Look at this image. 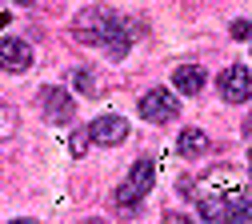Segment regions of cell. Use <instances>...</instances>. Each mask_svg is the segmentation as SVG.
I'll use <instances>...</instances> for the list:
<instances>
[{
	"label": "cell",
	"instance_id": "8992f818",
	"mask_svg": "<svg viewBox=\"0 0 252 224\" xmlns=\"http://www.w3.org/2000/svg\"><path fill=\"white\" fill-rule=\"evenodd\" d=\"M88 140H96V144H104V148H116V144H124L128 140V120L124 116H96L92 120V128H88Z\"/></svg>",
	"mask_w": 252,
	"mask_h": 224
},
{
	"label": "cell",
	"instance_id": "ba28073f",
	"mask_svg": "<svg viewBox=\"0 0 252 224\" xmlns=\"http://www.w3.org/2000/svg\"><path fill=\"white\" fill-rule=\"evenodd\" d=\"M0 68L4 72H28L32 68V48L20 36H4L0 40Z\"/></svg>",
	"mask_w": 252,
	"mask_h": 224
},
{
	"label": "cell",
	"instance_id": "6da1fadb",
	"mask_svg": "<svg viewBox=\"0 0 252 224\" xmlns=\"http://www.w3.org/2000/svg\"><path fill=\"white\" fill-rule=\"evenodd\" d=\"M244 176L236 172V168H224L220 164L216 172H208L204 180H196L192 184V200L200 204V216L204 220H224L244 196Z\"/></svg>",
	"mask_w": 252,
	"mask_h": 224
},
{
	"label": "cell",
	"instance_id": "2e32d148",
	"mask_svg": "<svg viewBox=\"0 0 252 224\" xmlns=\"http://www.w3.org/2000/svg\"><path fill=\"white\" fill-rule=\"evenodd\" d=\"M248 180H252V156H248Z\"/></svg>",
	"mask_w": 252,
	"mask_h": 224
},
{
	"label": "cell",
	"instance_id": "8fae6325",
	"mask_svg": "<svg viewBox=\"0 0 252 224\" xmlns=\"http://www.w3.org/2000/svg\"><path fill=\"white\" fill-rule=\"evenodd\" d=\"M220 224H252V200H240L224 220H220Z\"/></svg>",
	"mask_w": 252,
	"mask_h": 224
},
{
	"label": "cell",
	"instance_id": "277c9868",
	"mask_svg": "<svg viewBox=\"0 0 252 224\" xmlns=\"http://www.w3.org/2000/svg\"><path fill=\"white\" fill-rule=\"evenodd\" d=\"M176 112H180V96L172 88H148L140 96V116L152 124H168V120H176Z\"/></svg>",
	"mask_w": 252,
	"mask_h": 224
},
{
	"label": "cell",
	"instance_id": "7a4b0ae2",
	"mask_svg": "<svg viewBox=\"0 0 252 224\" xmlns=\"http://www.w3.org/2000/svg\"><path fill=\"white\" fill-rule=\"evenodd\" d=\"M120 16L116 12H108V8H100V4H92V8H84V12H76V20H72V36L80 40V44H104L112 56H124L128 52V36H120Z\"/></svg>",
	"mask_w": 252,
	"mask_h": 224
},
{
	"label": "cell",
	"instance_id": "9c48e42d",
	"mask_svg": "<svg viewBox=\"0 0 252 224\" xmlns=\"http://www.w3.org/2000/svg\"><path fill=\"white\" fill-rule=\"evenodd\" d=\"M204 84H208V76H204L200 64H180V68L172 72V88H176L180 96H196Z\"/></svg>",
	"mask_w": 252,
	"mask_h": 224
},
{
	"label": "cell",
	"instance_id": "4fadbf2b",
	"mask_svg": "<svg viewBox=\"0 0 252 224\" xmlns=\"http://www.w3.org/2000/svg\"><path fill=\"white\" fill-rule=\"evenodd\" d=\"M76 88L88 92V88H92V72H76Z\"/></svg>",
	"mask_w": 252,
	"mask_h": 224
},
{
	"label": "cell",
	"instance_id": "3957f363",
	"mask_svg": "<svg viewBox=\"0 0 252 224\" xmlns=\"http://www.w3.org/2000/svg\"><path fill=\"white\" fill-rule=\"evenodd\" d=\"M152 180H156V164L148 156H140L136 164L128 168V176H124V184L116 188V204H124V208H132L144 192H152Z\"/></svg>",
	"mask_w": 252,
	"mask_h": 224
},
{
	"label": "cell",
	"instance_id": "9a60e30c",
	"mask_svg": "<svg viewBox=\"0 0 252 224\" xmlns=\"http://www.w3.org/2000/svg\"><path fill=\"white\" fill-rule=\"evenodd\" d=\"M84 144H88L84 136H72V156H80V152H84Z\"/></svg>",
	"mask_w": 252,
	"mask_h": 224
},
{
	"label": "cell",
	"instance_id": "5b68a950",
	"mask_svg": "<svg viewBox=\"0 0 252 224\" xmlns=\"http://www.w3.org/2000/svg\"><path fill=\"white\" fill-rule=\"evenodd\" d=\"M216 88H220V96H224L228 104H244L252 96V72L244 64H228V68L216 76Z\"/></svg>",
	"mask_w": 252,
	"mask_h": 224
},
{
	"label": "cell",
	"instance_id": "52a82bcc",
	"mask_svg": "<svg viewBox=\"0 0 252 224\" xmlns=\"http://www.w3.org/2000/svg\"><path fill=\"white\" fill-rule=\"evenodd\" d=\"M40 108L52 124H68L76 116V104H72V92L64 88H40Z\"/></svg>",
	"mask_w": 252,
	"mask_h": 224
},
{
	"label": "cell",
	"instance_id": "e0dca14e",
	"mask_svg": "<svg viewBox=\"0 0 252 224\" xmlns=\"http://www.w3.org/2000/svg\"><path fill=\"white\" fill-rule=\"evenodd\" d=\"M8 224H28V220H8Z\"/></svg>",
	"mask_w": 252,
	"mask_h": 224
},
{
	"label": "cell",
	"instance_id": "30bf717a",
	"mask_svg": "<svg viewBox=\"0 0 252 224\" xmlns=\"http://www.w3.org/2000/svg\"><path fill=\"white\" fill-rule=\"evenodd\" d=\"M176 148H180V156H184V160H192V156H204V152L212 148V140L200 132V128H180Z\"/></svg>",
	"mask_w": 252,
	"mask_h": 224
},
{
	"label": "cell",
	"instance_id": "7c38bea8",
	"mask_svg": "<svg viewBox=\"0 0 252 224\" xmlns=\"http://www.w3.org/2000/svg\"><path fill=\"white\" fill-rule=\"evenodd\" d=\"M232 40H252V20H232Z\"/></svg>",
	"mask_w": 252,
	"mask_h": 224
},
{
	"label": "cell",
	"instance_id": "5bb4252c",
	"mask_svg": "<svg viewBox=\"0 0 252 224\" xmlns=\"http://www.w3.org/2000/svg\"><path fill=\"white\" fill-rule=\"evenodd\" d=\"M164 220H168V224H196V220H192V216H176V212H168V216H164Z\"/></svg>",
	"mask_w": 252,
	"mask_h": 224
},
{
	"label": "cell",
	"instance_id": "ac0fdd59",
	"mask_svg": "<svg viewBox=\"0 0 252 224\" xmlns=\"http://www.w3.org/2000/svg\"><path fill=\"white\" fill-rule=\"evenodd\" d=\"M16 4H32V0H16Z\"/></svg>",
	"mask_w": 252,
	"mask_h": 224
}]
</instances>
